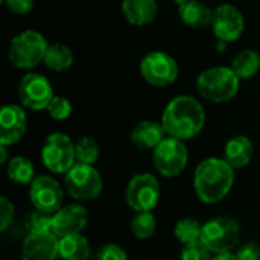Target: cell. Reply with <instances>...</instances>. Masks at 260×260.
<instances>
[{
	"instance_id": "6da1fadb",
	"label": "cell",
	"mask_w": 260,
	"mask_h": 260,
	"mask_svg": "<svg viewBox=\"0 0 260 260\" xmlns=\"http://www.w3.org/2000/svg\"><path fill=\"white\" fill-rule=\"evenodd\" d=\"M206 113L198 99L189 94L174 98L165 108L161 125L171 137L189 140L198 136L204 126Z\"/></svg>"
},
{
	"instance_id": "7a4b0ae2",
	"label": "cell",
	"mask_w": 260,
	"mask_h": 260,
	"mask_svg": "<svg viewBox=\"0 0 260 260\" xmlns=\"http://www.w3.org/2000/svg\"><path fill=\"white\" fill-rule=\"evenodd\" d=\"M235 183V169L224 160L210 157L203 160L193 177V187L198 198L206 204L222 201Z\"/></svg>"
},
{
	"instance_id": "3957f363",
	"label": "cell",
	"mask_w": 260,
	"mask_h": 260,
	"mask_svg": "<svg viewBox=\"0 0 260 260\" xmlns=\"http://www.w3.org/2000/svg\"><path fill=\"white\" fill-rule=\"evenodd\" d=\"M239 76L232 67L216 66L204 70L197 79L200 94L215 104L232 101L239 91Z\"/></svg>"
},
{
	"instance_id": "277c9868",
	"label": "cell",
	"mask_w": 260,
	"mask_h": 260,
	"mask_svg": "<svg viewBox=\"0 0 260 260\" xmlns=\"http://www.w3.org/2000/svg\"><path fill=\"white\" fill-rule=\"evenodd\" d=\"M47 47L49 44L40 32L27 29L12 38L8 58L17 69H32L44 61Z\"/></svg>"
},
{
	"instance_id": "5b68a950",
	"label": "cell",
	"mask_w": 260,
	"mask_h": 260,
	"mask_svg": "<svg viewBox=\"0 0 260 260\" xmlns=\"http://www.w3.org/2000/svg\"><path fill=\"white\" fill-rule=\"evenodd\" d=\"M64 184L69 195L78 201L96 200L104 189V181L99 171L93 165L84 163H76L66 174Z\"/></svg>"
},
{
	"instance_id": "8992f818",
	"label": "cell",
	"mask_w": 260,
	"mask_h": 260,
	"mask_svg": "<svg viewBox=\"0 0 260 260\" xmlns=\"http://www.w3.org/2000/svg\"><path fill=\"white\" fill-rule=\"evenodd\" d=\"M41 160L52 174H67L76 165L75 143L67 134L53 133L41 148Z\"/></svg>"
},
{
	"instance_id": "52a82bcc",
	"label": "cell",
	"mask_w": 260,
	"mask_h": 260,
	"mask_svg": "<svg viewBox=\"0 0 260 260\" xmlns=\"http://www.w3.org/2000/svg\"><path fill=\"white\" fill-rule=\"evenodd\" d=\"M241 229L236 219L227 216H218L207 221L203 225L201 242L210 250V253H225L232 251L239 242Z\"/></svg>"
},
{
	"instance_id": "ba28073f",
	"label": "cell",
	"mask_w": 260,
	"mask_h": 260,
	"mask_svg": "<svg viewBox=\"0 0 260 260\" xmlns=\"http://www.w3.org/2000/svg\"><path fill=\"white\" fill-rule=\"evenodd\" d=\"M154 166L163 177H178L187 166L189 152L183 140L175 137H166L152 154Z\"/></svg>"
},
{
	"instance_id": "9c48e42d",
	"label": "cell",
	"mask_w": 260,
	"mask_h": 260,
	"mask_svg": "<svg viewBox=\"0 0 260 260\" xmlns=\"http://www.w3.org/2000/svg\"><path fill=\"white\" fill-rule=\"evenodd\" d=\"M125 198L137 213L151 212L160 201V183L152 174H137L129 180Z\"/></svg>"
},
{
	"instance_id": "30bf717a",
	"label": "cell",
	"mask_w": 260,
	"mask_h": 260,
	"mask_svg": "<svg viewBox=\"0 0 260 260\" xmlns=\"http://www.w3.org/2000/svg\"><path fill=\"white\" fill-rule=\"evenodd\" d=\"M140 73L152 87H168L178 78V64L166 52H151L142 59Z\"/></svg>"
},
{
	"instance_id": "8fae6325",
	"label": "cell",
	"mask_w": 260,
	"mask_h": 260,
	"mask_svg": "<svg viewBox=\"0 0 260 260\" xmlns=\"http://www.w3.org/2000/svg\"><path fill=\"white\" fill-rule=\"evenodd\" d=\"M29 200L35 210L53 215L62 207L64 192L55 178L49 175H38L30 183Z\"/></svg>"
},
{
	"instance_id": "7c38bea8",
	"label": "cell",
	"mask_w": 260,
	"mask_h": 260,
	"mask_svg": "<svg viewBox=\"0 0 260 260\" xmlns=\"http://www.w3.org/2000/svg\"><path fill=\"white\" fill-rule=\"evenodd\" d=\"M18 98L20 102L32 111L47 110L53 99V88L46 76L40 73H27L18 84Z\"/></svg>"
},
{
	"instance_id": "4fadbf2b",
	"label": "cell",
	"mask_w": 260,
	"mask_h": 260,
	"mask_svg": "<svg viewBox=\"0 0 260 260\" xmlns=\"http://www.w3.org/2000/svg\"><path fill=\"white\" fill-rule=\"evenodd\" d=\"M212 29L215 37L221 41L219 49H224L225 43L236 41L244 34L245 18L236 6L230 3H224L219 5L216 9H213Z\"/></svg>"
},
{
	"instance_id": "5bb4252c",
	"label": "cell",
	"mask_w": 260,
	"mask_h": 260,
	"mask_svg": "<svg viewBox=\"0 0 260 260\" xmlns=\"http://www.w3.org/2000/svg\"><path fill=\"white\" fill-rule=\"evenodd\" d=\"M59 238L53 233H29L21 245V260H56Z\"/></svg>"
},
{
	"instance_id": "9a60e30c",
	"label": "cell",
	"mask_w": 260,
	"mask_h": 260,
	"mask_svg": "<svg viewBox=\"0 0 260 260\" xmlns=\"http://www.w3.org/2000/svg\"><path fill=\"white\" fill-rule=\"evenodd\" d=\"M88 222V215L85 207L79 204H69L61 207L56 213H53L52 232L58 238L79 235Z\"/></svg>"
},
{
	"instance_id": "2e32d148",
	"label": "cell",
	"mask_w": 260,
	"mask_h": 260,
	"mask_svg": "<svg viewBox=\"0 0 260 260\" xmlns=\"http://www.w3.org/2000/svg\"><path fill=\"white\" fill-rule=\"evenodd\" d=\"M27 117L21 107L9 104L0 111V145L17 143L26 133Z\"/></svg>"
},
{
	"instance_id": "e0dca14e",
	"label": "cell",
	"mask_w": 260,
	"mask_h": 260,
	"mask_svg": "<svg viewBox=\"0 0 260 260\" xmlns=\"http://www.w3.org/2000/svg\"><path fill=\"white\" fill-rule=\"evenodd\" d=\"M166 131L161 123H157L154 120H143L134 126L131 131V142L134 146L143 151L155 149L166 137Z\"/></svg>"
},
{
	"instance_id": "ac0fdd59",
	"label": "cell",
	"mask_w": 260,
	"mask_h": 260,
	"mask_svg": "<svg viewBox=\"0 0 260 260\" xmlns=\"http://www.w3.org/2000/svg\"><path fill=\"white\" fill-rule=\"evenodd\" d=\"M122 11L133 26H146L155 20L158 6L155 0H123Z\"/></svg>"
},
{
	"instance_id": "d6986e66",
	"label": "cell",
	"mask_w": 260,
	"mask_h": 260,
	"mask_svg": "<svg viewBox=\"0 0 260 260\" xmlns=\"http://www.w3.org/2000/svg\"><path fill=\"white\" fill-rule=\"evenodd\" d=\"M254 146L251 140L245 136H236L232 137L224 149V160L233 168V169H242L250 165L253 158Z\"/></svg>"
},
{
	"instance_id": "ffe728a7",
	"label": "cell",
	"mask_w": 260,
	"mask_h": 260,
	"mask_svg": "<svg viewBox=\"0 0 260 260\" xmlns=\"http://www.w3.org/2000/svg\"><path fill=\"white\" fill-rule=\"evenodd\" d=\"M178 14L184 24L195 27V29L206 27L212 24V20H213V11L200 0H190V2L180 5Z\"/></svg>"
},
{
	"instance_id": "44dd1931",
	"label": "cell",
	"mask_w": 260,
	"mask_h": 260,
	"mask_svg": "<svg viewBox=\"0 0 260 260\" xmlns=\"http://www.w3.org/2000/svg\"><path fill=\"white\" fill-rule=\"evenodd\" d=\"M59 256L64 260L88 259L90 244L81 233L59 238Z\"/></svg>"
},
{
	"instance_id": "7402d4cb",
	"label": "cell",
	"mask_w": 260,
	"mask_h": 260,
	"mask_svg": "<svg viewBox=\"0 0 260 260\" xmlns=\"http://www.w3.org/2000/svg\"><path fill=\"white\" fill-rule=\"evenodd\" d=\"M73 61H75V55L69 46L62 43H53L49 44L43 62L53 72H64L73 66Z\"/></svg>"
},
{
	"instance_id": "603a6c76",
	"label": "cell",
	"mask_w": 260,
	"mask_h": 260,
	"mask_svg": "<svg viewBox=\"0 0 260 260\" xmlns=\"http://www.w3.org/2000/svg\"><path fill=\"white\" fill-rule=\"evenodd\" d=\"M232 69L239 79H250L256 75V72H259L260 55L256 50H242L235 56Z\"/></svg>"
},
{
	"instance_id": "cb8c5ba5",
	"label": "cell",
	"mask_w": 260,
	"mask_h": 260,
	"mask_svg": "<svg viewBox=\"0 0 260 260\" xmlns=\"http://www.w3.org/2000/svg\"><path fill=\"white\" fill-rule=\"evenodd\" d=\"M8 178L17 184H30L35 180V169L29 158L26 157H14L8 163Z\"/></svg>"
},
{
	"instance_id": "d4e9b609",
	"label": "cell",
	"mask_w": 260,
	"mask_h": 260,
	"mask_svg": "<svg viewBox=\"0 0 260 260\" xmlns=\"http://www.w3.org/2000/svg\"><path fill=\"white\" fill-rule=\"evenodd\" d=\"M174 235L183 245H187V244L201 241L203 225L193 218H183L175 224Z\"/></svg>"
},
{
	"instance_id": "484cf974",
	"label": "cell",
	"mask_w": 260,
	"mask_h": 260,
	"mask_svg": "<svg viewBox=\"0 0 260 260\" xmlns=\"http://www.w3.org/2000/svg\"><path fill=\"white\" fill-rule=\"evenodd\" d=\"M157 229L155 216L151 212H140L131 219V232L137 239H149Z\"/></svg>"
},
{
	"instance_id": "4316f807",
	"label": "cell",
	"mask_w": 260,
	"mask_h": 260,
	"mask_svg": "<svg viewBox=\"0 0 260 260\" xmlns=\"http://www.w3.org/2000/svg\"><path fill=\"white\" fill-rule=\"evenodd\" d=\"M76 161L84 165H93L99 158V145L91 137H81L75 143Z\"/></svg>"
},
{
	"instance_id": "83f0119b",
	"label": "cell",
	"mask_w": 260,
	"mask_h": 260,
	"mask_svg": "<svg viewBox=\"0 0 260 260\" xmlns=\"http://www.w3.org/2000/svg\"><path fill=\"white\" fill-rule=\"evenodd\" d=\"M53 215L34 210L26 218V229L29 233H49L52 232Z\"/></svg>"
},
{
	"instance_id": "f1b7e54d",
	"label": "cell",
	"mask_w": 260,
	"mask_h": 260,
	"mask_svg": "<svg viewBox=\"0 0 260 260\" xmlns=\"http://www.w3.org/2000/svg\"><path fill=\"white\" fill-rule=\"evenodd\" d=\"M47 113L55 120H66L72 114V104L67 98L62 96H53L47 107Z\"/></svg>"
},
{
	"instance_id": "f546056e",
	"label": "cell",
	"mask_w": 260,
	"mask_h": 260,
	"mask_svg": "<svg viewBox=\"0 0 260 260\" xmlns=\"http://www.w3.org/2000/svg\"><path fill=\"white\" fill-rule=\"evenodd\" d=\"M210 254V250L201 241H197L184 245L181 251V260H212Z\"/></svg>"
},
{
	"instance_id": "4dcf8cb0",
	"label": "cell",
	"mask_w": 260,
	"mask_h": 260,
	"mask_svg": "<svg viewBox=\"0 0 260 260\" xmlns=\"http://www.w3.org/2000/svg\"><path fill=\"white\" fill-rule=\"evenodd\" d=\"M14 221V206L12 203L6 198H0V230L5 232Z\"/></svg>"
},
{
	"instance_id": "1f68e13d",
	"label": "cell",
	"mask_w": 260,
	"mask_h": 260,
	"mask_svg": "<svg viewBox=\"0 0 260 260\" xmlns=\"http://www.w3.org/2000/svg\"><path fill=\"white\" fill-rule=\"evenodd\" d=\"M99 260H128L126 253L123 251L122 247L116 245V244H107L99 250L98 254Z\"/></svg>"
},
{
	"instance_id": "d6a6232c",
	"label": "cell",
	"mask_w": 260,
	"mask_h": 260,
	"mask_svg": "<svg viewBox=\"0 0 260 260\" xmlns=\"http://www.w3.org/2000/svg\"><path fill=\"white\" fill-rule=\"evenodd\" d=\"M5 3L11 12L18 14V15H24L34 8L35 0H5Z\"/></svg>"
},
{
	"instance_id": "836d02e7",
	"label": "cell",
	"mask_w": 260,
	"mask_h": 260,
	"mask_svg": "<svg viewBox=\"0 0 260 260\" xmlns=\"http://www.w3.org/2000/svg\"><path fill=\"white\" fill-rule=\"evenodd\" d=\"M238 260H260V245L245 244L238 253Z\"/></svg>"
},
{
	"instance_id": "e575fe53",
	"label": "cell",
	"mask_w": 260,
	"mask_h": 260,
	"mask_svg": "<svg viewBox=\"0 0 260 260\" xmlns=\"http://www.w3.org/2000/svg\"><path fill=\"white\" fill-rule=\"evenodd\" d=\"M212 260H238L236 253H232V251H225V253H218L215 254Z\"/></svg>"
},
{
	"instance_id": "d590c367",
	"label": "cell",
	"mask_w": 260,
	"mask_h": 260,
	"mask_svg": "<svg viewBox=\"0 0 260 260\" xmlns=\"http://www.w3.org/2000/svg\"><path fill=\"white\" fill-rule=\"evenodd\" d=\"M0 161L2 163H6V158H8V152H6V146L5 145H0Z\"/></svg>"
},
{
	"instance_id": "8d00e7d4",
	"label": "cell",
	"mask_w": 260,
	"mask_h": 260,
	"mask_svg": "<svg viewBox=\"0 0 260 260\" xmlns=\"http://www.w3.org/2000/svg\"><path fill=\"white\" fill-rule=\"evenodd\" d=\"M175 3H178V5H183V3H186V2H190V0H174Z\"/></svg>"
}]
</instances>
